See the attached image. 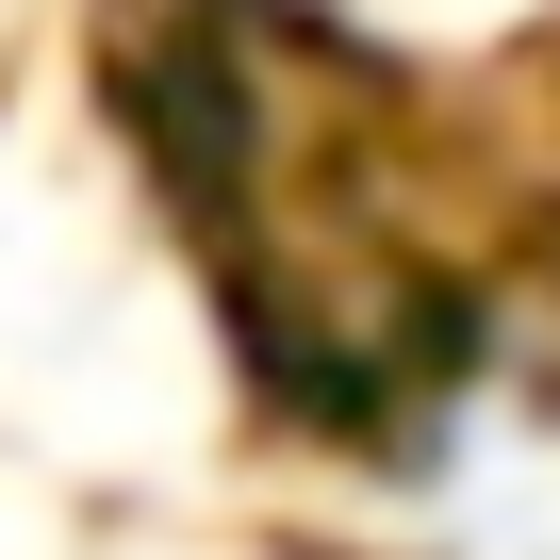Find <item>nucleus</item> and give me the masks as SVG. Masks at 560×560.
<instances>
[{"label":"nucleus","instance_id":"obj_1","mask_svg":"<svg viewBox=\"0 0 560 560\" xmlns=\"http://www.w3.org/2000/svg\"><path fill=\"white\" fill-rule=\"evenodd\" d=\"M132 116H149V149H165V182L214 214L231 198V67L198 50V34H165L149 67H132Z\"/></svg>","mask_w":560,"mask_h":560}]
</instances>
